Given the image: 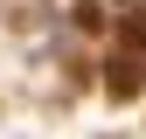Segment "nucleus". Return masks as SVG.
I'll use <instances>...</instances> for the list:
<instances>
[{
    "label": "nucleus",
    "instance_id": "obj_1",
    "mask_svg": "<svg viewBox=\"0 0 146 139\" xmlns=\"http://www.w3.org/2000/svg\"><path fill=\"white\" fill-rule=\"evenodd\" d=\"M104 83H111L118 97H132L139 91V56H111V77H104Z\"/></svg>",
    "mask_w": 146,
    "mask_h": 139
},
{
    "label": "nucleus",
    "instance_id": "obj_2",
    "mask_svg": "<svg viewBox=\"0 0 146 139\" xmlns=\"http://www.w3.org/2000/svg\"><path fill=\"white\" fill-rule=\"evenodd\" d=\"M146 49V14H125V56H139Z\"/></svg>",
    "mask_w": 146,
    "mask_h": 139
}]
</instances>
